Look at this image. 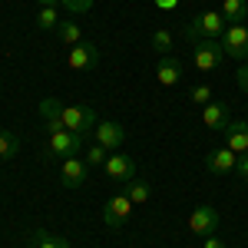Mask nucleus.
<instances>
[{
  "label": "nucleus",
  "mask_w": 248,
  "mask_h": 248,
  "mask_svg": "<svg viewBox=\"0 0 248 248\" xmlns=\"http://www.w3.org/2000/svg\"><path fill=\"white\" fill-rule=\"evenodd\" d=\"M40 116H43V119L57 116L60 123H63V129H70V133L83 136V139H90V133H93L96 123H99L93 109H86V106H63V103H57L53 96L40 99Z\"/></svg>",
  "instance_id": "obj_1"
},
{
  "label": "nucleus",
  "mask_w": 248,
  "mask_h": 248,
  "mask_svg": "<svg viewBox=\"0 0 248 248\" xmlns=\"http://www.w3.org/2000/svg\"><path fill=\"white\" fill-rule=\"evenodd\" d=\"M225 17L218 14V10H205V14H199V17H192L186 27H182V33H186V40L189 43H195V40H218L222 33H225Z\"/></svg>",
  "instance_id": "obj_2"
},
{
  "label": "nucleus",
  "mask_w": 248,
  "mask_h": 248,
  "mask_svg": "<svg viewBox=\"0 0 248 248\" xmlns=\"http://www.w3.org/2000/svg\"><path fill=\"white\" fill-rule=\"evenodd\" d=\"M83 136L70 133V129H53V133H46V155H53V159H70V155H79L83 153Z\"/></svg>",
  "instance_id": "obj_3"
},
{
  "label": "nucleus",
  "mask_w": 248,
  "mask_h": 248,
  "mask_svg": "<svg viewBox=\"0 0 248 248\" xmlns=\"http://www.w3.org/2000/svg\"><path fill=\"white\" fill-rule=\"evenodd\" d=\"M222 57H225L222 40H195V43H192V60H195V70H199V73L218 70V66H222Z\"/></svg>",
  "instance_id": "obj_4"
},
{
  "label": "nucleus",
  "mask_w": 248,
  "mask_h": 248,
  "mask_svg": "<svg viewBox=\"0 0 248 248\" xmlns=\"http://www.w3.org/2000/svg\"><path fill=\"white\" fill-rule=\"evenodd\" d=\"M133 209H136V205L129 202V195H126V192H116L113 199L103 205V222H106V229H116V232H119L126 222H129Z\"/></svg>",
  "instance_id": "obj_5"
},
{
  "label": "nucleus",
  "mask_w": 248,
  "mask_h": 248,
  "mask_svg": "<svg viewBox=\"0 0 248 248\" xmlns=\"http://www.w3.org/2000/svg\"><path fill=\"white\" fill-rule=\"evenodd\" d=\"M218 40H222L225 57L248 60V27H245V23H229V27H225V33H222Z\"/></svg>",
  "instance_id": "obj_6"
},
{
  "label": "nucleus",
  "mask_w": 248,
  "mask_h": 248,
  "mask_svg": "<svg viewBox=\"0 0 248 248\" xmlns=\"http://www.w3.org/2000/svg\"><path fill=\"white\" fill-rule=\"evenodd\" d=\"M189 229L199 235V238H209L218 232V212L215 205H195V212L189 215Z\"/></svg>",
  "instance_id": "obj_7"
},
{
  "label": "nucleus",
  "mask_w": 248,
  "mask_h": 248,
  "mask_svg": "<svg viewBox=\"0 0 248 248\" xmlns=\"http://www.w3.org/2000/svg\"><path fill=\"white\" fill-rule=\"evenodd\" d=\"M103 172L109 175V179H116V182H129V179H136V159L126 153H109V159L103 162Z\"/></svg>",
  "instance_id": "obj_8"
},
{
  "label": "nucleus",
  "mask_w": 248,
  "mask_h": 248,
  "mask_svg": "<svg viewBox=\"0 0 248 248\" xmlns=\"http://www.w3.org/2000/svg\"><path fill=\"white\" fill-rule=\"evenodd\" d=\"M86 175H90L86 159H79V155L63 159V166H60V182H63V189H79V186L86 182Z\"/></svg>",
  "instance_id": "obj_9"
},
{
  "label": "nucleus",
  "mask_w": 248,
  "mask_h": 248,
  "mask_svg": "<svg viewBox=\"0 0 248 248\" xmlns=\"http://www.w3.org/2000/svg\"><path fill=\"white\" fill-rule=\"evenodd\" d=\"M96 63H99V50H96V43H90V40L70 46V53H66V66L70 70H93Z\"/></svg>",
  "instance_id": "obj_10"
},
{
  "label": "nucleus",
  "mask_w": 248,
  "mask_h": 248,
  "mask_svg": "<svg viewBox=\"0 0 248 248\" xmlns=\"http://www.w3.org/2000/svg\"><path fill=\"white\" fill-rule=\"evenodd\" d=\"M229 123H232V116H229V106H225V103H215V99H212L209 106H202V126H205V129L225 133Z\"/></svg>",
  "instance_id": "obj_11"
},
{
  "label": "nucleus",
  "mask_w": 248,
  "mask_h": 248,
  "mask_svg": "<svg viewBox=\"0 0 248 248\" xmlns=\"http://www.w3.org/2000/svg\"><path fill=\"white\" fill-rule=\"evenodd\" d=\"M93 136H96V142H99L103 149H109V153H116V149L126 142V129H123L119 123H96Z\"/></svg>",
  "instance_id": "obj_12"
},
{
  "label": "nucleus",
  "mask_w": 248,
  "mask_h": 248,
  "mask_svg": "<svg viewBox=\"0 0 248 248\" xmlns=\"http://www.w3.org/2000/svg\"><path fill=\"white\" fill-rule=\"evenodd\" d=\"M235 166H238V155L232 153L229 146L212 149V153L205 155V169H209L212 175H229V172H235Z\"/></svg>",
  "instance_id": "obj_13"
},
{
  "label": "nucleus",
  "mask_w": 248,
  "mask_h": 248,
  "mask_svg": "<svg viewBox=\"0 0 248 248\" xmlns=\"http://www.w3.org/2000/svg\"><path fill=\"white\" fill-rule=\"evenodd\" d=\"M225 146H229L235 155H245L248 153V123L245 119H232L229 129H225Z\"/></svg>",
  "instance_id": "obj_14"
},
{
  "label": "nucleus",
  "mask_w": 248,
  "mask_h": 248,
  "mask_svg": "<svg viewBox=\"0 0 248 248\" xmlns=\"http://www.w3.org/2000/svg\"><path fill=\"white\" fill-rule=\"evenodd\" d=\"M155 79L162 86H175L182 79V63L175 57H159V66H155Z\"/></svg>",
  "instance_id": "obj_15"
},
{
  "label": "nucleus",
  "mask_w": 248,
  "mask_h": 248,
  "mask_svg": "<svg viewBox=\"0 0 248 248\" xmlns=\"http://www.w3.org/2000/svg\"><path fill=\"white\" fill-rule=\"evenodd\" d=\"M30 248H70V242L46 229H33L30 232Z\"/></svg>",
  "instance_id": "obj_16"
},
{
  "label": "nucleus",
  "mask_w": 248,
  "mask_h": 248,
  "mask_svg": "<svg viewBox=\"0 0 248 248\" xmlns=\"http://www.w3.org/2000/svg\"><path fill=\"white\" fill-rule=\"evenodd\" d=\"M57 37H60V43H63V46H77V43H83V30H79L77 20H60Z\"/></svg>",
  "instance_id": "obj_17"
},
{
  "label": "nucleus",
  "mask_w": 248,
  "mask_h": 248,
  "mask_svg": "<svg viewBox=\"0 0 248 248\" xmlns=\"http://www.w3.org/2000/svg\"><path fill=\"white\" fill-rule=\"evenodd\" d=\"M218 14L225 17V23H242V20H248V3L245 0H222Z\"/></svg>",
  "instance_id": "obj_18"
},
{
  "label": "nucleus",
  "mask_w": 248,
  "mask_h": 248,
  "mask_svg": "<svg viewBox=\"0 0 248 248\" xmlns=\"http://www.w3.org/2000/svg\"><path fill=\"white\" fill-rule=\"evenodd\" d=\"M126 195H129V202H133V205H146V202H149V195H153V189H149V182H146V179H129V182H126Z\"/></svg>",
  "instance_id": "obj_19"
},
{
  "label": "nucleus",
  "mask_w": 248,
  "mask_h": 248,
  "mask_svg": "<svg viewBox=\"0 0 248 248\" xmlns=\"http://www.w3.org/2000/svg\"><path fill=\"white\" fill-rule=\"evenodd\" d=\"M37 27H40V30H57V27H60V7H40Z\"/></svg>",
  "instance_id": "obj_20"
},
{
  "label": "nucleus",
  "mask_w": 248,
  "mask_h": 248,
  "mask_svg": "<svg viewBox=\"0 0 248 248\" xmlns=\"http://www.w3.org/2000/svg\"><path fill=\"white\" fill-rule=\"evenodd\" d=\"M20 153V139L14 133H3L0 129V159H14Z\"/></svg>",
  "instance_id": "obj_21"
},
{
  "label": "nucleus",
  "mask_w": 248,
  "mask_h": 248,
  "mask_svg": "<svg viewBox=\"0 0 248 248\" xmlns=\"http://www.w3.org/2000/svg\"><path fill=\"white\" fill-rule=\"evenodd\" d=\"M153 50L159 57H172V33L169 30H155L153 33Z\"/></svg>",
  "instance_id": "obj_22"
},
{
  "label": "nucleus",
  "mask_w": 248,
  "mask_h": 248,
  "mask_svg": "<svg viewBox=\"0 0 248 248\" xmlns=\"http://www.w3.org/2000/svg\"><path fill=\"white\" fill-rule=\"evenodd\" d=\"M212 96H215V93H212V86H209V83H199V86H192L189 99L195 103V106H209V103H212Z\"/></svg>",
  "instance_id": "obj_23"
},
{
  "label": "nucleus",
  "mask_w": 248,
  "mask_h": 248,
  "mask_svg": "<svg viewBox=\"0 0 248 248\" xmlns=\"http://www.w3.org/2000/svg\"><path fill=\"white\" fill-rule=\"evenodd\" d=\"M109 159V149H103L99 142H93L90 149H86V166H103Z\"/></svg>",
  "instance_id": "obj_24"
},
{
  "label": "nucleus",
  "mask_w": 248,
  "mask_h": 248,
  "mask_svg": "<svg viewBox=\"0 0 248 248\" xmlns=\"http://www.w3.org/2000/svg\"><path fill=\"white\" fill-rule=\"evenodd\" d=\"M93 3L96 0H63V10H70V14H90L93 10Z\"/></svg>",
  "instance_id": "obj_25"
},
{
  "label": "nucleus",
  "mask_w": 248,
  "mask_h": 248,
  "mask_svg": "<svg viewBox=\"0 0 248 248\" xmlns=\"http://www.w3.org/2000/svg\"><path fill=\"white\" fill-rule=\"evenodd\" d=\"M235 83H238V90H242V93H248V63L235 70Z\"/></svg>",
  "instance_id": "obj_26"
},
{
  "label": "nucleus",
  "mask_w": 248,
  "mask_h": 248,
  "mask_svg": "<svg viewBox=\"0 0 248 248\" xmlns=\"http://www.w3.org/2000/svg\"><path fill=\"white\" fill-rule=\"evenodd\" d=\"M235 172L242 175V182L248 186V153H245V155H238V166H235Z\"/></svg>",
  "instance_id": "obj_27"
},
{
  "label": "nucleus",
  "mask_w": 248,
  "mask_h": 248,
  "mask_svg": "<svg viewBox=\"0 0 248 248\" xmlns=\"http://www.w3.org/2000/svg\"><path fill=\"white\" fill-rule=\"evenodd\" d=\"M205 248H229V245H225L218 235H209V238H205Z\"/></svg>",
  "instance_id": "obj_28"
},
{
  "label": "nucleus",
  "mask_w": 248,
  "mask_h": 248,
  "mask_svg": "<svg viewBox=\"0 0 248 248\" xmlns=\"http://www.w3.org/2000/svg\"><path fill=\"white\" fill-rule=\"evenodd\" d=\"M153 3L159 10H175V7H179V0H153Z\"/></svg>",
  "instance_id": "obj_29"
},
{
  "label": "nucleus",
  "mask_w": 248,
  "mask_h": 248,
  "mask_svg": "<svg viewBox=\"0 0 248 248\" xmlns=\"http://www.w3.org/2000/svg\"><path fill=\"white\" fill-rule=\"evenodd\" d=\"M40 7H63V0H37Z\"/></svg>",
  "instance_id": "obj_30"
}]
</instances>
